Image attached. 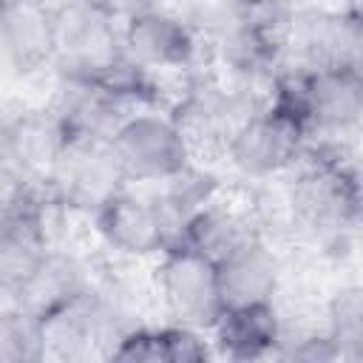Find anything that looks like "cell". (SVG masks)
<instances>
[{"label": "cell", "mask_w": 363, "mask_h": 363, "mask_svg": "<svg viewBox=\"0 0 363 363\" xmlns=\"http://www.w3.org/2000/svg\"><path fill=\"white\" fill-rule=\"evenodd\" d=\"M306 142L309 133L292 111L264 102L235 122L224 142V153L244 179L267 182L295 170Z\"/></svg>", "instance_id": "obj_1"}, {"label": "cell", "mask_w": 363, "mask_h": 363, "mask_svg": "<svg viewBox=\"0 0 363 363\" xmlns=\"http://www.w3.org/2000/svg\"><path fill=\"white\" fill-rule=\"evenodd\" d=\"M54 11V65L60 77L91 79L122 60V14L108 0H62Z\"/></svg>", "instance_id": "obj_2"}, {"label": "cell", "mask_w": 363, "mask_h": 363, "mask_svg": "<svg viewBox=\"0 0 363 363\" xmlns=\"http://www.w3.org/2000/svg\"><path fill=\"white\" fill-rule=\"evenodd\" d=\"M125 182L162 184L193 164L190 147L167 111H130L105 139Z\"/></svg>", "instance_id": "obj_3"}, {"label": "cell", "mask_w": 363, "mask_h": 363, "mask_svg": "<svg viewBox=\"0 0 363 363\" xmlns=\"http://www.w3.org/2000/svg\"><path fill=\"white\" fill-rule=\"evenodd\" d=\"M156 289L170 320L187 329L207 335L224 312L216 264L179 241H170L164 252H159Z\"/></svg>", "instance_id": "obj_4"}, {"label": "cell", "mask_w": 363, "mask_h": 363, "mask_svg": "<svg viewBox=\"0 0 363 363\" xmlns=\"http://www.w3.org/2000/svg\"><path fill=\"white\" fill-rule=\"evenodd\" d=\"M119 43L122 54L150 74L193 68L199 54V37L193 26L159 6H139L122 14Z\"/></svg>", "instance_id": "obj_5"}, {"label": "cell", "mask_w": 363, "mask_h": 363, "mask_svg": "<svg viewBox=\"0 0 363 363\" xmlns=\"http://www.w3.org/2000/svg\"><path fill=\"white\" fill-rule=\"evenodd\" d=\"M284 54L298 68H360V23L357 11H295L286 28Z\"/></svg>", "instance_id": "obj_6"}, {"label": "cell", "mask_w": 363, "mask_h": 363, "mask_svg": "<svg viewBox=\"0 0 363 363\" xmlns=\"http://www.w3.org/2000/svg\"><path fill=\"white\" fill-rule=\"evenodd\" d=\"M45 187L51 190L57 204L68 210H82L91 216L102 201L125 190L128 182L113 153L108 150V142L71 139Z\"/></svg>", "instance_id": "obj_7"}, {"label": "cell", "mask_w": 363, "mask_h": 363, "mask_svg": "<svg viewBox=\"0 0 363 363\" xmlns=\"http://www.w3.org/2000/svg\"><path fill=\"white\" fill-rule=\"evenodd\" d=\"M91 218L102 244L125 258H153L173 241V230L156 199L133 196L128 187L102 201Z\"/></svg>", "instance_id": "obj_8"}, {"label": "cell", "mask_w": 363, "mask_h": 363, "mask_svg": "<svg viewBox=\"0 0 363 363\" xmlns=\"http://www.w3.org/2000/svg\"><path fill=\"white\" fill-rule=\"evenodd\" d=\"M213 264L224 309L275 303L281 286V261L261 233L247 235Z\"/></svg>", "instance_id": "obj_9"}, {"label": "cell", "mask_w": 363, "mask_h": 363, "mask_svg": "<svg viewBox=\"0 0 363 363\" xmlns=\"http://www.w3.org/2000/svg\"><path fill=\"white\" fill-rule=\"evenodd\" d=\"M68 133L51 111H31L11 116L0 162L34 184H48L57 162L68 147Z\"/></svg>", "instance_id": "obj_10"}, {"label": "cell", "mask_w": 363, "mask_h": 363, "mask_svg": "<svg viewBox=\"0 0 363 363\" xmlns=\"http://www.w3.org/2000/svg\"><path fill=\"white\" fill-rule=\"evenodd\" d=\"M0 51L23 71L54 65V11L48 0H0Z\"/></svg>", "instance_id": "obj_11"}, {"label": "cell", "mask_w": 363, "mask_h": 363, "mask_svg": "<svg viewBox=\"0 0 363 363\" xmlns=\"http://www.w3.org/2000/svg\"><path fill=\"white\" fill-rule=\"evenodd\" d=\"M207 335H213V346L218 349V354L230 360L272 357L281 337V318L275 312V303L230 306Z\"/></svg>", "instance_id": "obj_12"}, {"label": "cell", "mask_w": 363, "mask_h": 363, "mask_svg": "<svg viewBox=\"0 0 363 363\" xmlns=\"http://www.w3.org/2000/svg\"><path fill=\"white\" fill-rule=\"evenodd\" d=\"M108 357L113 360H147V363H196L210 357L204 332L187 329L182 323L164 326H139L133 323L111 346Z\"/></svg>", "instance_id": "obj_13"}, {"label": "cell", "mask_w": 363, "mask_h": 363, "mask_svg": "<svg viewBox=\"0 0 363 363\" xmlns=\"http://www.w3.org/2000/svg\"><path fill=\"white\" fill-rule=\"evenodd\" d=\"M218 187H221L218 179L196 164H187L173 179L162 182V193L156 196V204L164 213L173 235L179 233V227L184 221H190L196 213H201L204 207H210L216 201Z\"/></svg>", "instance_id": "obj_14"}, {"label": "cell", "mask_w": 363, "mask_h": 363, "mask_svg": "<svg viewBox=\"0 0 363 363\" xmlns=\"http://www.w3.org/2000/svg\"><path fill=\"white\" fill-rule=\"evenodd\" d=\"M45 354L43 320L17 303L0 306V360H40Z\"/></svg>", "instance_id": "obj_15"}, {"label": "cell", "mask_w": 363, "mask_h": 363, "mask_svg": "<svg viewBox=\"0 0 363 363\" xmlns=\"http://www.w3.org/2000/svg\"><path fill=\"white\" fill-rule=\"evenodd\" d=\"M326 332L343 360L363 354V301L357 286H340L326 306Z\"/></svg>", "instance_id": "obj_16"}, {"label": "cell", "mask_w": 363, "mask_h": 363, "mask_svg": "<svg viewBox=\"0 0 363 363\" xmlns=\"http://www.w3.org/2000/svg\"><path fill=\"white\" fill-rule=\"evenodd\" d=\"M235 3H258V0H235Z\"/></svg>", "instance_id": "obj_17"}]
</instances>
